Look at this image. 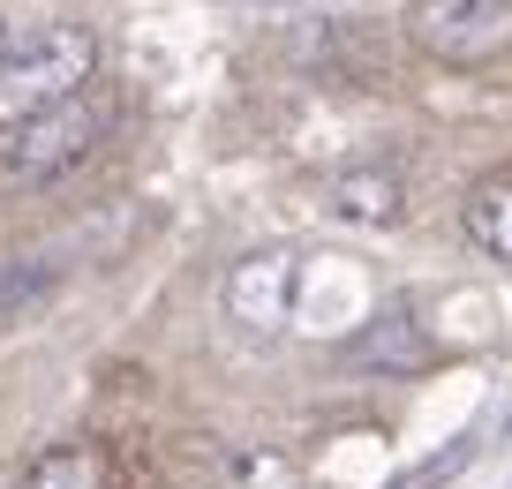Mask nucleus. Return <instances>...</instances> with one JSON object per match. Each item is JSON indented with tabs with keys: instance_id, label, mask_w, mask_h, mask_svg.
Segmentation results:
<instances>
[{
	"instance_id": "1",
	"label": "nucleus",
	"mask_w": 512,
	"mask_h": 489,
	"mask_svg": "<svg viewBox=\"0 0 512 489\" xmlns=\"http://www.w3.org/2000/svg\"><path fill=\"white\" fill-rule=\"evenodd\" d=\"M83 91H98V31L91 23H31V31H8V46H0V121L68 106Z\"/></svg>"
},
{
	"instance_id": "2",
	"label": "nucleus",
	"mask_w": 512,
	"mask_h": 489,
	"mask_svg": "<svg viewBox=\"0 0 512 489\" xmlns=\"http://www.w3.org/2000/svg\"><path fill=\"white\" fill-rule=\"evenodd\" d=\"M106 128H113L106 91H83V98H68V106L0 121V189H46V181L76 174L83 158L106 143Z\"/></svg>"
},
{
	"instance_id": "3",
	"label": "nucleus",
	"mask_w": 512,
	"mask_h": 489,
	"mask_svg": "<svg viewBox=\"0 0 512 489\" xmlns=\"http://www.w3.org/2000/svg\"><path fill=\"white\" fill-rule=\"evenodd\" d=\"M294 301H302V249H287V241H256V249H241L234 264H226V279H219L226 324H234L241 339H256V347L287 339Z\"/></svg>"
},
{
	"instance_id": "4",
	"label": "nucleus",
	"mask_w": 512,
	"mask_h": 489,
	"mask_svg": "<svg viewBox=\"0 0 512 489\" xmlns=\"http://www.w3.org/2000/svg\"><path fill=\"white\" fill-rule=\"evenodd\" d=\"M400 23L437 68H490L512 53V0H407Z\"/></svg>"
},
{
	"instance_id": "5",
	"label": "nucleus",
	"mask_w": 512,
	"mask_h": 489,
	"mask_svg": "<svg viewBox=\"0 0 512 489\" xmlns=\"http://www.w3.org/2000/svg\"><path fill=\"white\" fill-rule=\"evenodd\" d=\"M324 211L369 226V234H392V226H407V181L392 166H339V174H324Z\"/></svg>"
},
{
	"instance_id": "6",
	"label": "nucleus",
	"mask_w": 512,
	"mask_h": 489,
	"mask_svg": "<svg viewBox=\"0 0 512 489\" xmlns=\"http://www.w3.org/2000/svg\"><path fill=\"white\" fill-rule=\"evenodd\" d=\"M347 362L377 369V377H415V369L437 362V347H430V332H422L407 309H377L362 332L347 339Z\"/></svg>"
},
{
	"instance_id": "7",
	"label": "nucleus",
	"mask_w": 512,
	"mask_h": 489,
	"mask_svg": "<svg viewBox=\"0 0 512 489\" xmlns=\"http://www.w3.org/2000/svg\"><path fill=\"white\" fill-rule=\"evenodd\" d=\"M460 234L475 256L490 264H512V166H490V174L467 181L460 196Z\"/></svg>"
},
{
	"instance_id": "8",
	"label": "nucleus",
	"mask_w": 512,
	"mask_h": 489,
	"mask_svg": "<svg viewBox=\"0 0 512 489\" xmlns=\"http://www.w3.org/2000/svg\"><path fill=\"white\" fill-rule=\"evenodd\" d=\"M302 459L279 452V444H234V452H219V467H211L204 489H302Z\"/></svg>"
},
{
	"instance_id": "9",
	"label": "nucleus",
	"mask_w": 512,
	"mask_h": 489,
	"mask_svg": "<svg viewBox=\"0 0 512 489\" xmlns=\"http://www.w3.org/2000/svg\"><path fill=\"white\" fill-rule=\"evenodd\" d=\"M16 489H106V459H98L91 444H46V452L16 474Z\"/></svg>"
},
{
	"instance_id": "10",
	"label": "nucleus",
	"mask_w": 512,
	"mask_h": 489,
	"mask_svg": "<svg viewBox=\"0 0 512 489\" xmlns=\"http://www.w3.org/2000/svg\"><path fill=\"white\" fill-rule=\"evenodd\" d=\"M53 286H61V264H0V332L23 324Z\"/></svg>"
},
{
	"instance_id": "11",
	"label": "nucleus",
	"mask_w": 512,
	"mask_h": 489,
	"mask_svg": "<svg viewBox=\"0 0 512 489\" xmlns=\"http://www.w3.org/2000/svg\"><path fill=\"white\" fill-rule=\"evenodd\" d=\"M467 467H475V444H445V452H430V459H415V467H407L400 474V482H392V489H445V482H460V474Z\"/></svg>"
},
{
	"instance_id": "12",
	"label": "nucleus",
	"mask_w": 512,
	"mask_h": 489,
	"mask_svg": "<svg viewBox=\"0 0 512 489\" xmlns=\"http://www.w3.org/2000/svg\"><path fill=\"white\" fill-rule=\"evenodd\" d=\"M0 46H8V31H0Z\"/></svg>"
},
{
	"instance_id": "13",
	"label": "nucleus",
	"mask_w": 512,
	"mask_h": 489,
	"mask_svg": "<svg viewBox=\"0 0 512 489\" xmlns=\"http://www.w3.org/2000/svg\"><path fill=\"white\" fill-rule=\"evenodd\" d=\"M505 429H512V414H505Z\"/></svg>"
}]
</instances>
